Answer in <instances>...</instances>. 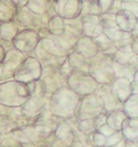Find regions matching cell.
<instances>
[{
	"mask_svg": "<svg viewBox=\"0 0 138 147\" xmlns=\"http://www.w3.org/2000/svg\"><path fill=\"white\" fill-rule=\"evenodd\" d=\"M81 97L69 85H64L53 92L50 97V111L53 115L62 118H70L77 115L81 105Z\"/></svg>",
	"mask_w": 138,
	"mask_h": 147,
	"instance_id": "cell-1",
	"label": "cell"
},
{
	"mask_svg": "<svg viewBox=\"0 0 138 147\" xmlns=\"http://www.w3.org/2000/svg\"><path fill=\"white\" fill-rule=\"evenodd\" d=\"M88 72L100 84H112L116 79L113 55L106 52H100L90 59Z\"/></svg>",
	"mask_w": 138,
	"mask_h": 147,
	"instance_id": "cell-2",
	"label": "cell"
},
{
	"mask_svg": "<svg viewBox=\"0 0 138 147\" xmlns=\"http://www.w3.org/2000/svg\"><path fill=\"white\" fill-rule=\"evenodd\" d=\"M29 86L27 83L15 80L0 84V104L7 106H22L30 97Z\"/></svg>",
	"mask_w": 138,
	"mask_h": 147,
	"instance_id": "cell-3",
	"label": "cell"
},
{
	"mask_svg": "<svg viewBox=\"0 0 138 147\" xmlns=\"http://www.w3.org/2000/svg\"><path fill=\"white\" fill-rule=\"evenodd\" d=\"M79 38L72 33L65 31L63 34L43 38L40 41V45L46 52L54 57H67L74 50L75 44Z\"/></svg>",
	"mask_w": 138,
	"mask_h": 147,
	"instance_id": "cell-4",
	"label": "cell"
},
{
	"mask_svg": "<svg viewBox=\"0 0 138 147\" xmlns=\"http://www.w3.org/2000/svg\"><path fill=\"white\" fill-rule=\"evenodd\" d=\"M66 84L81 97L96 92L101 85L90 72L82 70H73L66 78Z\"/></svg>",
	"mask_w": 138,
	"mask_h": 147,
	"instance_id": "cell-5",
	"label": "cell"
},
{
	"mask_svg": "<svg viewBox=\"0 0 138 147\" xmlns=\"http://www.w3.org/2000/svg\"><path fill=\"white\" fill-rule=\"evenodd\" d=\"M42 72L43 67L41 62L33 57H28L15 70L13 78L17 81L28 84L32 81L40 80L42 76Z\"/></svg>",
	"mask_w": 138,
	"mask_h": 147,
	"instance_id": "cell-6",
	"label": "cell"
},
{
	"mask_svg": "<svg viewBox=\"0 0 138 147\" xmlns=\"http://www.w3.org/2000/svg\"><path fill=\"white\" fill-rule=\"evenodd\" d=\"M40 41L41 39L38 31L27 28V29L20 30L17 33L15 39L12 40V44H13V48L20 50L23 53H27V52L34 51L40 43Z\"/></svg>",
	"mask_w": 138,
	"mask_h": 147,
	"instance_id": "cell-7",
	"label": "cell"
},
{
	"mask_svg": "<svg viewBox=\"0 0 138 147\" xmlns=\"http://www.w3.org/2000/svg\"><path fill=\"white\" fill-rule=\"evenodd\" d=\"M104 112L105 111L103 109V105L97 96V93L94 92L92 94L82 97L80 109L77 112V118L79 121L86 118H95L97 115Z\"/></svg>",
	"mask_w": 138,
	"mask_h": 147,
	"instance_id": "cell-8",
	"label": "cell"
},
{
	"mask_svg": "<svg viewBox=\"0 0 138 147\" xmlns=\"http://www.w3.org/2000/svg\"><path fill=\"white\" fill-rule=\"evenodd\" d=\"M97 96L103 105L105 113H112L114 111L123 110L124 104L119 101V98L114 93L112 84H101L96 90Z\"/></svg>",
	"mask_w": 138,
	"mask_h": 147,
	"instance_id": "cell-9",
	"label": "cell"
},
{
	"mask_svg": "<svg viewBox=\"0 0 138 147\" xmlns=\"http://www.w3.org/2000/svg\"><path fill=\"white\" fill-rule=\"evenodd\" d=\"M83 7V0H53V10L64 19L80 17Z\"/></svg>",
	"mask_w": 138,
	"mask_h": 147,
	"instance_id": "cell-10",
	"label": "cell"
},
{
	"mask_svg": "<svg viewBox=\"0 0 138 147\" xmlns=\"http://www.w3.org/2000/svg\"><path fill=\"white\" fill-rule=\"evenodd\" d=\"M83 20V34L91 38L101 36L104 31L102 15H85L82 16Z\"/></svg>",
	"mask_w": 138,
	"mask_h": 147,
	"instance_id": "cell-11",
	"label": "cell"
},
{
	"mask_svg": "<svg viewBox=\"0 0 138 147\" xmlns=\"http://www.w3.org/2000/svg\"><path fill=\"white\" fill-rule=\"evenodd\" d=\"M74 50L81 53L82 55H84L87 59L94 58L95 55H97L101 52V49L97 45L94 38L87 37V36H84V34L79 37Z\"/></svg>",
	"mask_w": 138,
	"mask_h": 147,
	"instance_id": "cell-12",
	"label": "cell"
},
{
	"mask_svg": "<svg viewBox=\"0 0 138 147\" xmlns=\"http://www.w3.org/2000/svg\"><path fill=\"white\" fill-rule=\"evenodd\" d=\"M46 93L30 95L27 102L22 105V113L27 116H36L40 114L46 103Z\"/></svg>",
	"mask_w": 138,
	"mask_h": 147,
	"instance_id": "cell-13",
	"label": "cell"
},
{
	"mask_svg": "<svg viewBox=\"0 0 138 147\" xmlns=\"http://www.w3.org/2000/svg\"><path fill=\"white\" fill-rule=\"evenodd\" d=\"M42 17L43 16L36 15L26 6V7L18 8V13H17L15 20H18L22 26L28 27V29H32L33 27H39V29H40V28H42L41 23L43 22Z\"/></svg>",
	"mask_w": 138,
	"mask_h": 147,
	"instance_id": "cell-14",
	"label": "cell"
},
{
	"mask_svg": "<svg viewBox=\"0 0 138 147\" xmlns=\"http://www.w3.org/2000/svg\"><path fill=\"white\" fill-rule=\"evenodd\" d=\"M138 17L129 10L122 9L116 13V23L118 28L125 32H131L135 29Z\"/></svg>",
	"mask_w": 138,
	"mask_h": 147,
	"instance_id": "cell-15",
	"label": "cell"
},
{
	"mask_svg": "<svg viewBox=\"0 0 138 147\" xmlns=\"http://www.w3.org/2000/svg\"><path fill=\"white\" fill-rule=\"evenodd\" d=\"M112 88H113L114 93L116 94V96L123 104L133 94L131 81H129L126 78H116L112 83Z\"/></svg>",
	"mask_w": 138,
	"mask_h": 147,
	"instance_id": "cell-16",
	"label": "cell"
},
{
	"mask_svg": "<svg viewBox=\"0 0 138 147\" xmlns=\"http://www.w3.org/2000/svg\"><path fill=\"white\" fill-rule=\"evenodd\" d=\"M18 6L13 0H0V21H12L18 13Z\"/></svg>",
	"mask_w": 138,
	"mask_h": 147,
	"instance_id": "cell-17",
	"label": "cell"
},
{
	"mask_svg": "<svg viewBox=\"0 0 138 147\" xmlns=\"http://www.w3.org/2000/svg\"><path fill=\"white\" fill-rule=\"evenodd\" d=\"M122 133L126 140L138 143V118H126L122 126Z\"/></svg>",
	"mask_w": 138,
	"mask_h": 147,
	"instance_id": "cell-18",
	"label": "cell"
},
{
	"mask_svg": "<svg viewBox=\"0 0 138 147\" xmlns=\"http://www.w3.org/2000/svg\"><path fill=\"white\" fill-rule=\"evenodd\" d=\"M27 57L24 55V53L21 52L18 49H11L9 51L6 52V57L3 60V64L7 66L8 69H10L11 71L15 72V70L22 63V61L26 59Z\"/></svg>",
	"mask_w": 138,
	"mask_h": 147,
	"instance_id": "cell-19",
	"label": "cell"
},
{
	"mask_svg": "<svg viewBox=\"0 0 138 147\" xmlns=\"http://www.w3.org/2000/svg\"><path fill=\"white\" fill-rule=\"evenodd\" d=\"M114 61L118 64H125V65H131L138 69V54L133 51H124V50H117L113 55Z\"/></svg>",
	"mask_w": 138,
	"mask_h": 147,
	"instance_id": "cell-20",
	"label": "cell"
},
{
	"mask_svg": "<svg viewBox=\"0 0 138 147\" xmlns=\"http://www.w3.org/2000/svg\"><path fill=\"white\" fill-rule=\"evenodd\" d=\"M18 32H19V24L15 22V20L1 22V24H0V39L10 42L15 39Z\"/></svg>",
	"mask_w": 138,
	"mask_h": 147,
	"instance_id": "cell-21",
	"label": "cell"
},
{
	"mask_svg": "<svg viewBox=\"0 0 138 147\" xmlns=\"http://www.w3.org/2000/svg\"><path fill=\"white\" fill-rule=\"evenodd\" d=\"M67 60H69V63L73 67V70H82V71L88 72V69H90V59L85 58L84 55H82L77 51L73 50L67 55Z\"/></svg>",
	"mask_w": 138,
	"mask_h": 147,
	"instance_id": "cell-22",
	"label": "cell"
},
{
	"mask_svg": "<svg viewBox=\"0 0 138 147\" xmlns=\"http://www.w3.org/2000/svg\"><path fill=\"white\" fill-rule=\"evenodd\" d=\"M134 40V36L131 32H125V31H119L114 38L113 42L117 48V50H124V51H133L131 50V42Z\"/></svg>",
	"mask_w": 138,
	"mask_h": 147,
	"instance_id": "cell-23",
	"label": "cell"
},
{
	"mask_svg": "<svg viewBox=\"0 0 138 147\" xmlns=\"http://www.w3.org/2000/svg\"><path fill=\"white\" fill-rule=\"evenodd\" d=\"M27 7L36 15H46L53 9V0H29Z\"/></svg>",
	"mask_w": 138,
	"mask_h": 147,
	"instance_id": "cell-24",
	"label": "cell"
},
{
	"mask_svg": "<svg viewBox=\"0 0 138 147\" xmlns=\"http://www.w3.org/2000/svg\"><path fill=\"white\" fill-rule=\"evenodd\" d=\"M48 29L50 31V33L53 36L63 34L66 31L65 19L55 13L54 16H52L50 20L48 21Z\"/></svg>",
	"mask_w": 138,
	"mask_h": 147,
	"instance_id": "cell-25",
	"label": "cell"
},
{
	"mask_svg": "<svg viewBox=\"0 0 138 147\" xmlns=\"http://www.w3.org/2000/svg\"><path fill=\"white\" fill-rule=\"evenodd\" d=\"M127 118V115L124 110H117L107 114V124L114 131H122L124 121Z\"/></svg>",
	"mask_w": 138,
	"mask_h": 147,
	"instance_id": "cell-26",
	"label": "cell"
},
{
	"mask_svg": "<svg viewBox=\"0 0 138 147\" xmlns=\"http://www.w3.org/2000/svg\"><path fill=\"white\" fill-rule=\"evenodd\" d=\"M94 40L96 41V43L100 47V49H101L102 52H106V53H108V54L114 55V53L117 51V48L115 47L113 40L109 39L105 33H102L101 36L94 38Z\"/></svg>",
	"mask_w": 138,
	"mask_h": 147,
	"instance_id": "cell-27",
	"label": "cell"
},
{
	"mask_svg": "<svg viewBox=\"0 0 138 147\" xmlns=\"http://www.w3.org/2000/svg\"><path fill=\"white\" fill-rule=\"evenodd\" d=\"M123 110L127 117L138 118V94H131L124 103Z\"/></svg>",
	"mask_w": 138,
	"mask_h": 147,
	"instance_id": "cell-28",
	"label": "cell"
},
{
	"mask_svg": "<svg viewBox=\"0 0 138 147\" xmlns=\"http://www.w3.org/2000/svg\"><path fill=\"white\" fill-rule=\"evenodd\" d=\"M66 31L72 33L79 38L83 36V20L82 16L73 18V19H65Z\"/></svg>",
	"mask_w": 138,
	"mask_h": 147,
	"instance_id": "cell-29",
	"label": "cell"
},
{
	"mask_svg": "<svg viewBox=\"0 0 138 147\" xmlns=\"http://www.w3.org/2000/svg\"><path fill=\"white\" fill-rule=\"evenodd\" d=\"M114 67L116 71V78H126L129 81H134L135 73H136V67L131 65H125V64H118L114 61Z\"/></svg>",
	"mask_w": 138,
	"mask_h": 147,
	"instance_id": "cell-30",
	"label": "cell"
},
{
	"mask_svg": "<svg viewBox=\"0 0 138 147\" xmlns=\"http://www.w3.org/2000/svg\"><path fill=\"white\" fill-rule=\"evenodd\" d=\"M85 15H102L98 0H83V7L81 16Z\"/></svg>",
	"mask_w": 138,
	"mask_h": 147,
	"instance_id": "cell-31",
	"label": "cell"
},
{
	"mask_svg": "<svg viewBox=\"0 0 138 147\" xmlns=\"http://www.w3.org/2000/svg\"><path fill=\"white\" fill-rule=\"evenodd\" d=\"M79 129L84 134H93L96 131L94 118L81 119L80 123H79Z\"/></svg>",
	"mask_w": 138,
	"mask_h": 147,
	"instance_id": "cell-32",
	"label": "cell"
},
{
	"mask_svg": "<svg viewBox=\"0 0 138 147\" xmlns=\"http://www.w3.org/2000/svg\"><path fill=\"white\" fill-rule=\"evenodd\" d=\"M122 9L129 10L138 17V0H122Z\"/></svg>",
	"mask_w": 138,
	"mask_h": 147,
	"instance_id": "cell-33",
	"label": "cell"
},
{
	"mask_svg": "<svg viewBox=\"0 0 138 147\" xmlns=\"http://www.w3.org/2000/svg\"><path fill=\"white\" fill-rule=\"evenodd\" d=\"M93 138V144H94L95 146L97 147H106V143H107V136H105V135H103L102 133L97 132V131H95L93 133V136H92Z\"/></svg>",
	"mask_w": 138,
	"mask_h": 147,
	"instance_id": "cell-34",
	"label": "cell"
},
{
	"mask_svg": "<svg viewBox=\"0 0 138 147\" xmlns=\"http://www.w3.org/2000/svg\"><path fill=\"white\" fill-rule=\"evenodd\" d=\"M114 1H115V0H98V5H100V9H101L102 15L110 11Z\"/></svg>",
	"mask_w": 138,
	"mask_h": 147,
	"instance_id": "cell-35",
	"label": "cell"
},
{
	"mask_svg": "<svg viewBox=\"0 0 138 147\" xmlns=\"http://www.w3.org/2000/svg\"><path fill=\"white\" fill-rule=\"evenodd\" d=\"M94 123H95V127L96 129L100 128L101 126H103L104 124L107 123V113H101L100 115H97L96 117L94 118Z\"/></svg>",
	"mask_w": 138,
	"mask_h": 147,
	"instance_id": "cell-36",
	"label": "cell"
},
{
	"mask_svg": "<svg viewBox=\"0 0 138 147\" xmlns=\"http://www.w3.org/2000/svg\"><path fill=\"white\" fill-rule=\"evenodd\" d=\"M96 131H97V132H100V133H102L103 135H105V136H107V137H108L110 134H113V133L115 132V131H114V129H113V128H112L107 123H106V124H104L103 126H101L100 128H97Z\"/></svg>",
	"mask_w": 138,
	"mask_h": 147,
	"instance_id": "cell-37",
	"label": "cell"
},
{
	"mask_svg": "<svg viewBox=\"0 0 138 147\" xmlns=\"http://www.w3.org/2000/svg\"><path fill=\"white\" fill-rule=\"evenodd\" d=\"M119 10H122V0H115L113 3V7L110 9V12L117 13Z\"/></svg>",
	"mask_w": 138,
	"mask_h": 147,
	"instance_id": "cell-38",
	"label": "cell"
},
{
	"mask_svg": "<svg viewBox=\"0 0 138 147\" xmlns=\"http://www.w3.org/2000/svg\"><path fill=\"white\" fill-rule=\"evenodd\" d=\"M131 50L134 53L138 54V37H134V40L131 42Z\"/></svg>",
	"mask_w": 138,
	"mask_h": 147,
	"instance_id": "cell-39",
	"label": "cell"
},
{
	"mask_svg": "<svg viewBox=\"0 0 138 147\" xmlns=\"http://www.w3.org/2000/svg\"><path fill=\"white\" fill-rule=\"evenodd\" d=\"M5 57H6V51H5L3 47H2V45H0V64H1V63H3Z\"/></svg>",
	"mask_w": 138,
	"mask_h": 147,
	"instance_id": "cell-40",
	"label": "cell"
},
{
	"mask_svg": "<svg viewBox=\"0 0 138 147\" xmlns=\"http://www.w3.org/2000/svg\"><path fill=\"white\" fill-rule=\"evenodd\" d=\"M13 1L17 3V6H18V7H26L29 0H13Z\"/></svg>",
	"mask_w": 138,
	"mask_h": 147,
	"instance_id": "cell-41",
	"label": "cell"
},
{
	"mask_svg": "<svg viewBox=\"0 0 138 147\" xmlns=\"http://www.w3.org/2000/svg\"><path fill=\"white\" fill-rule=\"evenodd\" d=\"M124 147H138V143H136V142H131V140H126Z\"/></svg>",
	"mask_w": 138,
	"mask_h": 147,
	"instance_id": "cell-42",
	"label": "cell"
},
{
	"mask_svg": "<svg viewBox=\"0 0 138 147\" xmlns=\"http://www.w3.org/2000/svg\"><path fill=\"white\" fill-rule=\"evenodd\" d=\"M131 90H133V94H138V83L135 81L131 82Z\"/></svg>",
	"mask_w": 138,
	"mask_h": 147,
	"instance_id": "cell-43",
	"label": "cell"
},
{
	"mask_svg": "<svg viewBox=\"0 0 138 147\" xmlns=\"http://www.w3.org/2000/svg\"><path fill=\"white\" fill-rule=\"evenodd\" d=\"M131 34L134 36V37H138V21L136 23V27H135V29L131 31Z\"/></svg>",
	"mask_w": 138,
	"mask_h": 147,
	"instance_id": "cell-44",
	"label": "cell"
},
{
	"mask_svg": "<svg viewBox=\"0 0 138 147\" xmlns=\"http://www.w3.org/2000/svg\"><path fill=\"white\" fill-rule=\"evenodd\" d=\"M134 81L138 83V69L136 70V73H135V78H134Z\"/></svg>",
	"mask_w": 138,
	"mask_h": 147,
	"instance_id": "cell-45",
	"label": "cell"
}]
</instances>
